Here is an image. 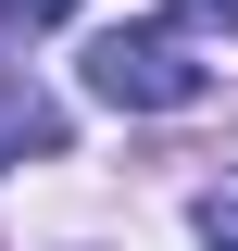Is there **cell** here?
Segmentation results:
<instances>
[{
  "mask_svg": "<svg viewBox=\"0 0 238 251\" xmlns=\"http://www.w3.org/2000/svg\"><path fill=\"white\" fill-rule=\"evenodd\" d=\"M25 151H63V113L25 88V75H0V163H25Z\"/></svg>",
  "mask_w": 238,
  "mask_h": 251,
  "instance_id": "obj_2",
  "label": "cell"
},
{
  "mask_svg": "<svg viewBox=\"0 0 238 251\" xmlns=\"http://www.w3.org/2000/svg\"><path fill=\"white\" fill-rule=\"evenodd\" d=\"M88 100H113V113H188L201 63H188L176 25H100L88 38Z\"/></svg>",
  "mask_w": 238,
  "mask_h": 251,
  "instance_id": "obj_1",
  "label": "cell"
},
{
  "mask_svg": "<svg viewBox=\"0 0 238 251\" xmlns=\"http://www.w3.org/2000/svg\"><path fill=\"white\" fill-rule=\"evenodd\" d=\"M176 25H201V38H238V0H176Z\"/></svg>",
  "mask_w": 238,
  "mask_h": 251,
  "instance_id": "obj_4",
  "label": "cell"
},
{
  "mask_svg": "<svg viewBox=\"0 0 238 251\" xmlns=\"http://www.w3.org/2000/svg\"><path fill=\"white\" fill-rule=\"evenodd\" d=\"M0 13H13V25H63L75 0H0Z\"/></svg>",
  "mask_w": 238,
  "mask_h": 251,
  "instance_id": "obj_5",
  "label": "cell"
},
{
  "mask_svg": "<svg viewBox=\"0 0 238 251\" xmlns=\"http://www.w3.org/2000/svg\"><path fill=\"white\" fill-rule=\"evenodd\" d=\"M201 251H238V176L201 188Z\"/></svg>",
  "mask_w": 238,
  "mask_h": 251,
  "instance_id": "obj_3",
  "label": "cell"
}]
</instances>
